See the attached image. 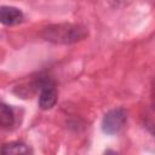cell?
Here are the masks:
<instances>
[{"mask_svg": "<svg viewBox=\"0 0 155 155\" xmlns=\"http://www.w3.org/2000/svg\"><path fill=\"white\" fill-rule=\"evenodd\" d=\"M87 35H88V30L86 27L81 24H70V23L52 24L44 28L41 31V36L46 41L53 44H61V45H68L81 41L86 39Z\"/></svg>", "mask_w": 155, "mask_h": 155, "instance_id": "1", "label": "cell"}, {"mask_svg": "<svg viewBox=\"0 0 155 155\" xmlns=\"http://www.w3.org/2000/svg\"><path fill=\"white\" fill-rule=\"evenodd\" d=\"M36 87L40 88L39 107L42 110H48L53 108L57 102V91L54 84L48 78H40L36 82Z\"/></svg>", "mask_w": 155, "mask_h": 155, "instance_id": "2", "label": "cell"}, {"mask_svg": "<svg viewBox=\"0 0 155 155\" xmlns=\"http://www.w3.org/2000/svg\"><path fill=\"white\" fill-rule=\"evenodd\" d=\"M126 122V111L121 108L109 110L102 120V130L107 134H115L122 130Z\"/></svg>", "mask_w": 155, "mask_h": 155, "instance_id": "3", "label": "cell"}, {"mask_svg": "<svg viewBox=\"0 0 155 155\" xmlns=\"http://www.w3.org/2000/svg\"><path fill=\"white\" fill-rule=\"evenodd\" d=\"M0 21L4 25H16L23 21V13L13 6H2L0 10Z\"/></svg>", "mask_w": 155, "mask_h": 155, "instance_id": "4", "label": "cell"}, {"mask_svg": "<svg viewBox=\"0 0 155 155\" xmlns=\"http://www.w3.org/2000/svg\"><path fill=\"white\" fill-rule=\"evenodd\" d=\"M1 151L4 154H29L31 153L30 148L22 142H10L2 145Z\"/></svg>", "mask_w": 155, "mask_h": 155, "instance_id": "5", "label": "cell"}, {"mask_svg": "<svg viewBox=\"0 0 155 155\" xmlns=\"http://www.w3.org/2000/svg\"><path fill=\"white\" fill-rule=\"evenodd\" d=\"M15 122V114L10 105L1 103L0 105V124L4 128H10Z\"/></svg>", "mask_w": 155, "mask_h": 155, "instance_id": "6", "label": "cell"}]
</instances>
